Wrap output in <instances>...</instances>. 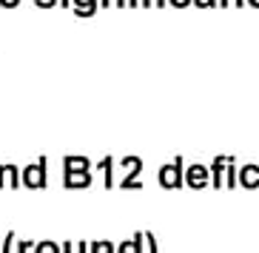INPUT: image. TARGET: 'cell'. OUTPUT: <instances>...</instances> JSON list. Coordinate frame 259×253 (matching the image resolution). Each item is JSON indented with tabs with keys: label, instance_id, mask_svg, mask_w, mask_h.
Listing matches in <instances>:
<instances>
[{
	"label": "cell",
	"instance_id": "26",
	"mask_svg": "<svg viewBox=\"0 0 259 253\" xmlns=\"http://www.w3.org/2000/svg\"><path fill=\"white\" fill-rule=\"evenodd\" d=\"M77 253H89V245L85 242H77Z\"/></svg>",
	"mask_w": 259,
	"mask_h": 253
},
{
	"label": "cell",
	"instance_id": "19",
	"mask_svg": "<svg viewBox=\"0 0 259 253\" xmlns=\"http://www.w3.org/2000/svg\"><path fill=\"white\" fill-rule=\"evenodd\" d=\"M194 6L197 9H213V6H220V0H194Z\"/></svg>",
	"mask_w": 259,
	"mask_h": 253
},
{
	"label": "cell",
	"instance_id": "13",
	"mask_svg": "<svg viewBox=\"0 0 259 253\" xmlns=\"http://www.w3.org/2000/svg\"><path fill=\"white\" fill-rule=\"evenodd\" d=\"M34 253H63V247L52 239H43V242H34Z\"/></svg>",
	"mask_w": 259,
	"mask_h": 253
},
{
	"label": "cell",
	"instance_id": "11",
	"mask_svg": "<svg viewBox=\"0 0 259 253\" xmlns=\"http://www.w3.org/2000/svg\"><path fill=\"white\" fill-rule=\"evenodd\" d=\"M239 185H245V188H259V168L256 165H245L239 171Z\"/></svg>",
	"mask_w": 259,
	"mask_h": 253
},
{
	"label": "cell",
	"instance_id": "24",
	"mask_svg": "<svg viewBox=\"0 0 259 253\" xmlns=\"http://www.w3.org/2000/svg\"><path fill=\"white\" fill-rule=\"evenodd\" d=\"M220 6H245V0H220Z\"/></svg>",
	"mask_w": 259,
	"mask_h": 253
},
{
	"label": "cell",
	"instance_id": "8",
	"mask_svg": "<svg viewBox=\"0 0 259 253\" xmlns=\"http://www.w3.org/2000/svg\"><path fill=\"white\" fill-rule=\"evenodd\" d=\"M74 171H92V162L85 160V157L71 154V157H66V160H63V174H74Z\"/></svg>",
	"mask_w": 259,
	"mask_h": 253
},
{
	"label": "cell",
	"instance_id": "9",
	"mask_svg": "<svg viewBox=\"0 0 259 253\" xmlns=\"http://www.w3.org/2000/svg\"><path fill=\"white\" fill-rule=\"evenodd\" d=\"M77 17H94V12L100 9V0H71Z\"/></svg>",
	"mask_w": 259,
	"mask_h": 253
},
{
	"label": "cell",
	"instance_id": "14",
	"mask_svg": "<svg viewBox=\"0 0 259 253\" xmlns=\"http://www.w3.org/2000/svg\"><path fill=\"white\" fill-rule=\"evenodd\" d=\"M89 253H117V245L100 239V242H89Z\"/></svg>",
	"mask_w": 259,
	"mask_h": 253
},
{
	"label": "cell",
	"instance_id": "15",
	"mask_svg": "<svg viewBox=\"0 0 259 253\" xmlns=\"http://www.w3.org/2000/svg\"><path fill=\"white\" fill-rule=\"evenodd\" d=\"M225 185H228V188H236V165H234V160H231L228 157V165H225Z\"/></svg>",
	"mask_w": 259,
	"mask_h": 253
},
{
	"label": "cell",
	"instance_id": "28",
	"mask_svg": "<svg viewBox=\"0 0 259 253\" xmlns=\"http://www.w3.org/2000/svg\"><path fill=\"white\" fill-rule=\"evenodd\" d=\"M154 3H157L160 9H162V6H168V0H154Z\"/></svg>",
	"mask_w": 259,
	"mask_h": 253
},
{
	"label": "cell",
	"instance_id": "17",
	"mask_svg": "<svg viewBox=\"0 0 259 253\" xmlns=\"http://www.w3.org/2000/svg\"><path fill=\"white\" fill-rule=\"evenodd\" d=\"M3 253H15V230H9L3 239Z\"/></svg>",
	"mask_w": 259,
	"mask_h": 253
},
{
	"label": "cell",
	"instance_id": "2",
	"mask_svg": "<svg viewBox=\"0 0 259 253\" xmlns=\"http://www.w3.org/2000/svg\"><path fill=\"white\" fill-rule=\"evenodd\" d=\"M23 185L31 188V191H43L49 185V160L46 157H40V160H34L31 165L23 168Z\"/></svg>",
	"mask_w": 259,
	"mask_h": 253
},
{
	"label": "cell",
	"instance_id": "31",
	"mask_svg": "<svg viewBox=\"0 0 259 253\" xmlns=\"http://www.w3.org/2000/svg\"><path fill=\"white\" fill-rule=\"evenodd\" d=\"M248 3H251V6H256V9H259V0H248Z\"/></svg>",
	"mask_w": 259,
	"mask_h": 253
},
{
	"label": "cell",
	"instance_id": "25",
	"mask_svg": "<svg viewBox=\"0 0 259 253\" xmlns=\"http://www.w3.org/2000/svg\"><path fill=\"white\" fill-rule=\"evenodd\" d=\"M63 253H77V245H71V242H63Z\"/></svg>",
	"mask_w": 259,
	"mask_h": 253
},
{
	"label": "cell",
	"instance_id": "4",
	"mask_svg": "<svg viewBox=\"0 0 259 253\" xmlns=\"http://www.w3.org/2000/svg\"><path fill=\"white\" fill-rule=\"evenodd\" d=\"M120 162L125 165V168H128L125 179L120 182V188H122V191H131V188H143V182H137L140 171H143V160H140V157H122Z\"/></svg>",
	"mask_w": 259,
	"mask_h": 253
},
{
	"label": "cell",
	"instance_id": "21",
	"mask_svg": "<svg viewBox=\"0 0 259 253\" xmlns=\"http://www.w3.org/2000/svg\"><path fill=\"white\" fill-rule=\"evenodd\" d=\"M194 0H168V6H174V9H185V6H191Z\"/></svg>",
	"mask_w": 259,
	"mask_h": 253
},
{
	"label": "cell",
	"instance_id": "18",
	"mask_svg": "<svg viewBox=\"0 0 259 253\" xmlns=\"http://www.w3.org/2000/svg\"><path fill=\"white\" fill-rule=\"evenodd\" d=\"M29 250H34V242H31V239H23V242H17V253H29Z\"/></svg>",
	"mask_w": 259,
	"mask_h": 253
},
{
	"label": "cell",
	"instance_id": "5",
	"mask_svg": "<svg viewBox=\"0 0 259 253\" xmlns=\"http://www.w3.org/2000/svg\"><path fill=\"white\" fill-rule=\"evenodd\" d=\"M23 185V171L15 162H0V188H20Z\"/></svg>",
	"mask_w": 259,
	"mask_h": 253
},
{
	"label": "cell",
	"instance_id": "30",
	"mask_svg": "<svg viewBox=\"0 0 259 253\" xmlns=\"http://www.w3.org/2000/svg\"><path fill=\"white\" fill-rule=\"evenodd\" d=\"M60 6H71V0H60Z\"/></svg>",
	"mask_w": 259,
	"mask_h": 253
},
{
	"label": "cell",
	"instance_id": "7",
	"mask_svg": "<svg viewBox=\"0 0 259 253\" xmlns=\"http://www.w3.org/2000/svg\"><path fill=\"white\" fill-rule=\"evenodd\" d=\"M117 253H145V230H137L128 242H120Z\"/></svg>",
	"mask_w": 259,
	"mask_h": 253
},
{
	"label": "cell",
	"instance_id": "29",
	"mask_svg": "<svg viewBox=\"0 0 259 253\" xmlns=\"http://www.w3.org/2000/svg\"><path fill=\"white\" fill-rule=\"evenodd\" d=\"M128 6L134 9V6H140V0H128Z\"/></svg>",
	"mask_w": 259,
	"mask_h": 253
},
{
	"label": "cell",
	"instance_id": "16",
	"mask_svg": "<svg viewBox=\"0 0 259 253\" xmlns=\"http://www.w3.org/2000/svg\"><path fill=\"white\" fill-rule=\"evenodd\" d=\"M145 247H148V253H160V245H157L151 230H145Z\"/></svg>",
	"mask_w": 259,
	"mask_h": 253
},
{
	"label": "cell",
	"instance_id": "23",
	"mask_svg": "<svg viewBox=\"0 0 259 253\" xmlns=\"http://www.w3.org/2000/svg\"><path fill=\"white\" fill-rule=\"evenodd\" d=\"M0 6L3 9H17L20 6V0H0Z\"/></svg>",
	"mask_w": 259,
	"mask_h": 253
},
{
	"label": "cell",
	"instance_id": "27",
	"mask_svg": "<svg viewBox=\"0 0 259 253\" xmlns=\"http://www.w3.org/2000/svg\"><path fill=\"white\" fill-rule=\"evenodd\" d=\"M151 3H154V0H140V6H145V9L151 6Z\"/></svg>",
	"mask_w": 259,
	"mask_h": 253
},
{
	"label": "cell",
	"instance_id": "6",
	"mask_svg": "<svg viewBox=\"0 0 259 253\" xmlns=\"http://www.w3.org/2000/svg\"><path fill=\"white\" fill-rule=\"evenodd\" d=\"M63 185L69 191H80L92 185V171H74V174H63Z\"/></svg>",
	"mask_w": 259,
	"mask_h": 253
},
{
	"label": "cell",
	"instance_id": "12",
	"mask_svg": "<svg viewBox=\"0 0 259 253\" xmlns=\"http://www.w3.org/2000/svg\"><path fill=\"white\" fill-rule=\"evenodd\" d=\"M97 168L103 171V177H106V188H114V160L111 157H103L97 162Z\"/></svg>",
	"mask_w": 259,
	"mask_h": 253
},
{
	"label": "cell",
	"instance_id": "1",
	"mask_svg": "<svg viewBox=\"0 0 259 253\" xmlns=\"http://www.w3.org/2000/svg\"><path fill=\"white\" fill-rule=\"evenodd\" d=\"M157 179H160V185L165 188V191H180V188L185 185V160L183 157H174L168 165L160 168Z\"/></svg>",
	"mask_w": 259,
	"mask_h": 253
},
{
	"label": "cell",
	"instance_id": "20",
	"mask_svg": "<svg viewBox=\"0 0 259 253\" xmlns=\"http://www.w3.org/2000/svg\"><path fill=\"white\" fill-rule=\"evenodd\" d=\"M100 6H103V9H108V6H128V0H100Z\"/></svg>",
	"mask_w": 259,
	"mask_h": 253
},
{
	"label": "cell",
	"instance_id": "3",
	"mask_svg": "<svg viewBox=\"0 0 259 253\" xmlns=\"http://www.w3.org/2000/svg\"><path fill=\"white\" fill-rule=\"evenodd\" d=\"M185 185H188V188H194V191L208 188V185H211V168L199 165V162L188 165V168H185Z\"/></svg>",
	"mask_w": 259,
	"mask_h": 253
},
{
	"label": "cell",
	"instance_id": "10",
	"mask_svg": "<svg viewBox=\"0 0 259 253\" xmlns=\"http://www.w3.org/2000/svg\"><path fill=\"white\" fill-rule=\"evenodd\" d=\"M228 165V157H213L211 162V188H222V171Z\"/></svg>",
	"mask_w": 259,
	"mask_h": 253
},
{
	"label": "cell",
	"instance_id": "22",
	"mask_svg": "<svg viewBox=\"0 0 259 253\" xmlns=\"http://www.w3.org/2000/svg\"><path fill=\"white\" fill-rule=\"evenodd\" d=\"M37 3V9H52V6H57L60 0H34Z\"/></svg>",
	"mask_w": 259,
	"mask_h": 253
}]
</instances>
